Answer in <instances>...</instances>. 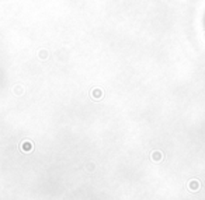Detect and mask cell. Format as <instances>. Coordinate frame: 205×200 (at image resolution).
<instances>
[{
    "instance_id": "cell-1",
    "label": "cell",
    "mask_w": 205,
    "mask_h": 200,
    "mask_svg": "<svg viewBox=\"0 0 205 200\" xmlns=\"http://www.w3.org/2000/svg\"><path fill=\"white\" fill-rule=\"evenodd\" d=\"M204 27H205V20H204Z\"/></svg>"
}]
</instances>
